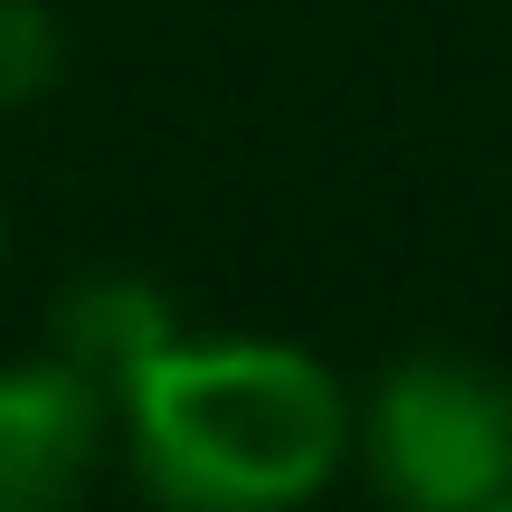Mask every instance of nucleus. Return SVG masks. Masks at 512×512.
I'll use <instances>...</instances> for the list:
<instances>
[{
  "label": "nucleus",
  "mask_w": 512,
  "mask_h": 512,
  "mask_svg": "<svg viewBox=\"0 0 512 512\" xmlns=\"http://www.w3.org/2000/svg\"><path fill=\"white\" fill-rule=\"evenodd\" d=\"M114 437L162 512H304L342 475L361 418L304 342L181 332L114 389Z\"/></svg>",
  "instance_id": "f257e3e1"
},
{
  "label": "nucleus",
  "mask_w": 512,
  "mask_h": 512,
  "mask_svg": "<svg viewBox=\"0 0 512 512\" xmlns=\"http://www.w3.org/2000/svg\"><path fill=\"white\" fill-rule=\"evenodd\" d=\"M162 342H181V313H171V294L152 285V275H86V285H67L57 313H48V351H67V361L95 370L105 389H124Z\"/></svg>",
  "instance_id": "20e7f679"
},
{
  "label": "nucleus",
  "mask_w": 512,
  "mask_h": 512,
  "mask_svg": "<svg viewBox=\"0 0 512 512\" xmlns=\"http://www.w3.org/2000/svg\"><path fill=\"white\" fill-rule=\"evenodd\" d=\"M484 512H512V494H503V503H484Z\"/></svg>",
  "instance_id": "423d86ee"
},
{
  "label": "nucleus",
  "mask_w": 512,
  "mask_h": 512,
  "mask_svg": "<svg viewBox=\"0 0 512 512\" xmlns=\"http://www.w3.org/2000/svg\"><path fill=\"white\" fill-rule=\"evenodd\" d=\"M361 456L399 512H484L512 494V380L456 351H408L361 408Z\"/></svg>",
  "instance_id": "f03ea898"
},
{
  "label": "nucleus",
  "mask_w": 512,
  "mask_h": 512,
  "mask_svg": "<svg viewBox=\"0 0 512 512\" xmlns=\"http://www.w3.org/2000/svg\"><path fill=\"white\" fill-rule=\"evenodd\" d=\"M0 247H10V219H0Z\"/></svg>",
  "instance_id": "0eeeda50"
},
{
  "label": "nucleus",
  "mask_w": 512,
  "mask_h": 512,
  "mask_svg": "<svg viewBox=\"0 0 512 512\" xmlns=\"http://www.w3.org/2000/svg\"><path fill=\"white\" fill-rule=\"evenodd\" d=\"M114 437V389L67 351L0 361V512H76Z\"/></svg>",
  "instance_id": "7ed1b4c3"
},
{
  "label": "nucleus",
  "mask_w": 512,
  "mask_h": 512,
  "mask_svg": "<svg viewBox=\"0 0 512 512\" xmlns=\"http://www.w3.org/2000/svg\"><path fill=\"white\" fill-rule=\"evenodd\" d=\"M67 67V38H57L48 0H0V105H38Z\"/></svg>",
  "instance_id": "39448f33"
}]
</instances>
